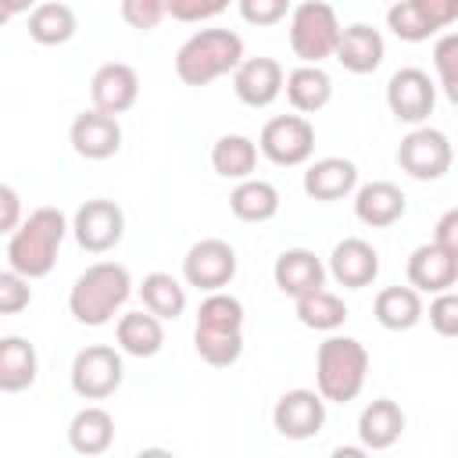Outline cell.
Wrapping results in <instances>:
<instances>
[{"label": "cell", "mask_w": 458, "mask_h": 458, "mask_svg": "<svg viewBox=\"0 0 458 458\" xmlns=\"http://www.w3.org/2000/svg\"><path fill=\"white\" fill-rule=\"evenodd\" d=\"M458 279V258L451 250H444L437 240L422 243L411 250L408 258V283L419 290V293H444L451 290Z\"/></svg>", "instance_id": "obj_19"}, {"label": "cell", "mask_w": 458, "mask_h": 458, "mask_svg": "<svg viewBox=\"0 0 458 458\" xmlns=\"http://www.w3.org/2000/svg\"><path fill=\"white\" fill-rule=\"evenodd\" d=\"M258 147L272 165H283V168L304 165L315 154V125L304 114H276L265 122Z\"/></svg>", "instance_id": "obj_8"}, {"label": "cell", "mask_w": 458, "mask_h": 458, "mask_svg": "<svg viewBox=\"0 0 458 458\" xmlns=\"http://www.w3.org/2000/svg\"><path fill=\"white\" fill-rule=\"evenodd\" d=\"M404 433V411L390 397H376L358 415V440L365 451H386Z\"/></svg>", "instance_id": "obj_21"}, {"label": "cell", "mask_w": 458, "mask_h": 458, "mask_svg": "<svg viewBox=\"0 0 458 458\" xmlns=\"http://www.w3.org/2000/svg\"><path fill=\"white\" fill-rule=\"evenodd\" d=\"M372 311H376V322H379L383 329H394V333L411 329V326L426 315L422 297H419V290H415L411 283H408V286H386V290H379Z\"/></svg>", "instance_id": "obj_28"}, {"label": "cell", "mask_w": 458, "mask_h": 458, "mask_svg": "<svg viewBox=\"0 0 458 458\" xmlns=\"http://www.w3.org/2000/svg\"><path fill=\"white\" fill-rule=\"evenodd\" d=\"M283 89H286V100L293 104V111H301V114H315L333 100V79L318 64H297L286 75Z\"/></svg>", "instance_id": "obj_27"}, {"label": "cell", "mask_w": 458, "mask_h": 458, "mask_svg": "<svg viewBox=\"0 0 458 458\" xmlns=\"http://www.w3.org/2000/svg\"><path fill=\"white\" fill-rule=\"evenodd\" d=\"M433 240H437L444 250H451V254L458 258V208H451V211H444V215L437 218Z\"/></svg>", "instance_id": "obj_43"}, {"label": "cell", "mask_w": 458, "mask_h": 458, "mask_svg": "<svg viewBox=\"0 0 458 458\" xmlns=\"http://www.w3.org/2000/svg\"><path fill=\"white\" fill-rule=\"evenodd\" d=\"M75 29H79L75 11L61 0H47V4H36L29 11V36L39 47H61L75 36Z\"/></svg>", "instance_id": "obj_29"}, {"label": "cell", "mask_w": 458, "mask_h": 458, "mask_svg": "<svg viewBox=\"0 0 458 458\" xmlns=\"http://www.w3.org/2000/svg\"><path fill=\"white\" fill-rule=\"evenodd\" d=\"M458 21V0H394L386 25L404 43H422L433 32Z\"/></svg>", "instance_id": "obj_9"}, {"label": "cell", "mask_w": 458, "mask_h": 458, "mask_svg": "<svg viewBox=\"0 0 458 458\" xmlns=\"http://www.w3.org/2000/svg\"><path fill=\"white\" fill-rule=\"evenodd\" d=\"M236 7H240V18L258 29L279 25L290 14V0H236Z\"/></svg>", "instance_id": "obj_39"}, {"label": "cell", "mask_w": 458, "mask_h": 458, "mask_svg": "<svg viewBox=\"0 0 458 458\" xmlns=\"http://www.w3.org/2000/svg\"><path fill=\"white\" fill-rule=\"evenodd\" d=\"M429 326L440 333V336H458V293L444 290L429 301Z\"/></svg>", "instance_id": "obj_41"}, {"label": "cell", "mask_w": 458, "mask_h": 458, "mask_svg": "<svg viewBox=\"0 0 458 458\" xmlns=\"http://www.w3.org/2000/svg\"><path fill=\"white\" fill-rule=\"evenodd\" d=\"M243 61V39L233 29H200L175 50V75L186 86H208L233 75Z\"/></svg>", "instance_id": "obj_3"}, {"label": "cell", "mask_w": 458, "mask_h": 458, "mask_svg": "<svg viewBox=\"0 0 458 458\" xmlns=\"http://www.w3.org/2000/svg\"><path fill=\"white\" fill-rule=\"evenodd\" d=\"M168 14V0H122V18L125 25L150 32L161 25V18Z\"/></svg>", "instance_id": "obj_38"}, {"label": "cell", "mask_w": 458, "mask_h": 458, "mask_svg": "<svg viewBox=\"0 0 458 458\" xmlns=\"http://www.w3.org/2000/svg\"><path fill=\"white\" fill-rule=\"evenodd\" d=\"M0 7H4V18L11 21V18H18V14L32 11V7H36V0H0Z\"/></svg>", "instance_id": "obj_44"}, {"label": "cell", "mask_w": 458, "mask_h": 458, "mask_svg": "<svg viewBox=\"0 0 458 458\" xmlns=\"http://www.w3.org/2000/svg\"><path fill=\"white\" fill-rule=\"evenodd\" d=\"M433 68L440 79V89L447 93V100L458 107V32H444L433 43Z\"/></svg>", "instance_id": "obj_36"}, {"label": "cell", "mask_w": 458, "mask_h": 458, "mask_svg": "<svg viewBox=\"0 0 458 458\" xmlns=\"http://www.w3.org/2000/svg\"><path fill=\"white\" fill-rule=\"evenodd\" d=\"M329 276L340 286H347V290L369 286L379 276V254H376V247L369 240H361V236L340 240L333 247V254H329Z\"/></svg>", "instance_id": "obj_17"}, {"label": "cell", "mask_w": 458, "mask_h": 458, "mask_svg": "<svg viewBox=\"0 0 458 458\" xmlns=\"http://www.w3.org/2000/svg\"><path fill=\"white\" fill-rule=\"evenodd\" d=\"M437 86L422 68H397L386 82V107L404 125H422L433 114Z\"/></svg>", "instance_id": "obj_12"}, {"label": "cell", "mask_w": 458, "mask_h": 458, "mask_svg": "<svg viewBox=\"0 0 458 458\" xmlns=\"http://www.w3.org/2000/svg\"><path fill=\"white\" fill-rule=\"evenodd\" d=\"M193 347L197 354L215 365V369H225V365H236L240 354H243V333H208V329H193Z\"/></svg>", "instance_id": "obj_35"}, {"label": "cell", "mask_w": 458, "mask_h": 458, "mask_svg": "<svg viewBox=\"0 0 458 458\" xmlns=\"http://www.w3.org/2000/svg\"><path fill=\"white\" fill-rule=\"evenodd\" d=\"M21 222H25V218H21V197H18V190H14L11 182H4V186H0V233L11 236Z\"/></svg>", "instance_id": "obj_42"}, {"label": "cell", "mask_w": 458, "mask_h": 458, "mask_svg": "<svg viewBox=\"0 0 458 458\" xmlns=\"http://www.w3.org/2000/svg\"><path fill=\"white\" fill-rule=\"evenodd\" d=\"M72 150L86 161H107L122 150V125L118 114H107L100 107H89L82 114H75L72 129H68Z\"/></svg>", "instance_id": "obj_14"}, {"label": "cell", "mask_w": 458, "mask_h": 458, "mask_svg": "<svg viewBox=\"0 0 458 458\" xmlns=\"http://www.w3.org/2000/svg\"><path fill=\"white\" fill-rule=\"evenodd\" d=\"M340 18L322 0H304L290 11V50L304 64H318L336 54L340 43Z\"/></svg>", "instance_id": "obj_5"}, {"label": "cell", "mask_w": 458, "mask_h": 458, "mask_svg": "<svg viewBox=\"0 0 458 458\" xmlns=\"http://www.w3.org/2000/svg\"><path fill=\"white\" fill-rule=\"evenodd\" d=\"M132 293V276L118 261H93L68 293V311L82 326H107L114 311L129 301Z\"/></svg>", "instance_id": "obj_2"}, {"label": "cell", "mask_w": 458, "mask_h": 458, "mask_svg": "<svg viewBox=\"0 0 458 458\" xmlns=\"http://www.w3.org/2000/svg\"><path fill=\"white\" fill-rule=\"evenodd\" d=\"M68 236V218L61 208H36L7 236V265L29 279H43L57 265V250Z\"/></svg>", "instance_id": "obj_1"}, {"label": "cell", "mask_w": 458, "mask_h": 458, "mask_svg": "<svg viewBox=\"0 0 458 458\" xmlns=\"http://www.w3.org/2000/svg\"><path fill=\"white\" fill-rule=\"evenodd\" d=\"M369 376V351L361 340L354 336H329L318 344L315 354V390L333 401V404H347L361 394Z\"/></svg>", "instance_id": "obj_4"}, {"label": "cell", "mask_w": 458, "mask_h": 458, "mask_svg": "<svg viewBox=\"0 0 458 458\" xmlns=\"http://www.w3.org/2000/svg\"><path fill=\"white\" fill-rule=\"evenodd\" d=\"M72 390L82 397V401H104L111 397L122 379H125V365H122V354L107 344H89L75 354L72 361Z\"/></svg>", "instance_id": "obj_6"}, {"label": "cell", "mask_w": 458, "mask_h": 458, "mask_svg": "<svg viewBox=\"0 0 458 458\" xmlns=\"http://www.w3.org/2000/svg\"><path fill=\"white\" fill-rule=\"evenodd\" d=\"M72 233H75V243L89 254H104L111 247L122 243L125 236V211L107 200V197H93L86 204H79L75 218H72Z\"/></svg>", "instance_id": "obj_10"}, {"label": "cell", "mask_w": 458, "mask_h": 458, "mask_svg": "<svg viewBox=\"0 0 458 458\" xmlns=\"http://www.w3.org/2000/svg\"><path fill=\"white\" fill-rule=\"evenodd\" d=\"M358 186V165L347 157H318L315 165H308L304 172V193L311 200H340L347 193H354Z\"/></svg>", "instance_id": "obj_23"}, {"label": "cell", "mask_w": 458, "mask_h": 458, "mask_svg": "<svg viewBox=\"0 0 458 458\" xmlns=\"http://www.w3.org/2000/svg\"><path fill=\"white\" fill-rule=\"evenodd\" d=\"M140 297H143V308H150L157 318H179L186 311V290L175 276L168 272H150L143 276L140 283Z\"/></svg>", "instance_id": "obj_33"}, {"label": "cell", "mask_w": 458, "mask_h": 458, "mask_svg": "<svg viewBox=\"0 0 458 458\" xmlns=\"http://www.w3.org/2000/svg\"><path fill=\"white\" fill-rule=\"evenodd\" d=\"M39 376V354L25 336H4L0 340V390L21 394Z\"/></svg>", "instance_id": "obj_26"}, {"label": "cell", "mask_w": 458, "mask_h": 458, "mask_svg": "<svg viewBox=\"0 0 458 458\" xmlns=\"http://www.w3.org/2000/svg\"><path fill=\"white\" fill-rule=\"evenodd\" d=\"M404 208H408V200H404L401 186H394L386 179L365 182L354 193V215H358V222H365L372 229H386V225L401 222L404 218Z\"/></svg>", "instance_id": "obj_22"}, {"label": "cell", "mask_w": 458, "mask_h": 458, "mask_svg": "<svg viewBox=\"0 0 458 458\" xmlns=\"http://www.w3.org/2000/svg\"><path fill=\"white\" fill-rule=\"evenodd\" d=\"M32 301V286H29V276L14 272L11 265L0 272V315H18L21 308H29Z\"/></svg>", "instance_id": "obj_37"}, {"label": "cell", "mask_w": 458, "mask_h": 458, "mask_svg": "<svg viewBox=\"0 0 458 458\" xmlns=\"http://www.w3.org/2000/svg\"><path fill=\"white\" fill-rule=\"evenodd\" d=\"M68 444H72V451H79L86 458L104 454L114 444V419H111V411L100 408V404L79 408L72 415V422H68Z\"/></svg>", "instance_id": "obj_24"}, {"label": "cell", "mask_w": 458, "mask_h": 458, "mask_svg": "<svg viewBox=\"0 0 458 458\" xmlns=\"http://www.w3.org/2000/svg\"><path fill=\"white\" fill-rule=\"evenodd\" d=\"M361 451H365V447H336L333 454H336V458H358Z\"/></svg>", "instance_id": "obj_45"}, {"label": "cell", "mask_w": 458, "mask_h": 458, "mask_svg": "<svg viewBox=\"0 0 458 458\" xmlns=\"http://www.w3.org/2000/svg\"><path fill=\"white\" fill-rule=\"evenodd\" d=\"M89 97H93V107L107 111V114H125L136 97H140V75L132 64L125 61H107L93 72L89 79Z\"/></svg>", "instance_id": "obj_15"}, {"label": "cell", "mask_w": 458, "mask_h": 458, "mask_svg": "<svg viewBox=\"0 0 458 458\" xmlns=\"http://www.w3.org/2000/svg\"><path fill=\"white\" fill-rule=\"evenodd\" d=\"M454 161V147L451 140L440 132V129H429V125H415L401 147H397V165L404 175L419 179V182H433L440 175H447Z\"/></svg>", "instance_id": "obj_7"}, {"label": "cell", "mask_w": 458, "mask_h": 458, "mask_svg": "<svg viewBox=\"0 0 458 458\" xmlns=\"http://www.w3.org/2000/svg\"><path fill=\"white\" fill-rule=\"evenodd\" d=\"M236 265H240L236 261V250L225 240L208 236V240H197L186 250V258H182V279L190 286L204 290V293H215V290H222V286L233 283Z\"/></svg>", "instance_id": "obj_11"}, {"label": "cell", "mask_w": 458, "mask_h": 458, "mask_svg": "<svg viewBox=\"0 0 458 458\" xmlns=\"http://www.w3.org/2000/svg\"><path fill=\"white\" fill-rule=\"evenodd\" d=\"M326 265L318 261V254L315 250H308V247H290V250H283L279 258H276V265H272V279H276V286L286 293V297H304V293H311V290H318V286H326Z\"/></svg>", "instance_id": "obj_18"}, {"label": "cell", "mask_w": 458, "mask_h": 458, "mask_svg": "<svg viewBox=\"0 0 458 458\" xmlns=\"http://www.w3.org/2000/svg\"><path fill=\"white\" fill-rule=\"evenodd\" d=\"M293 315H297V322H301V326H308V329L333 333V329H340V326H344V318H347V304H344L336 293H329L326 286H318V290H311V293L297 297Z\"/></svg>", "instance_id": "obj_32"}, {"label": "cell", "mask_w": 458, "mask_h": 458, "mask_svg": "<svg viewBox=\"0 0 458 458\" xmlns=\"http://www.w3.org/2000/svg\"><path fill=\"white\" fill-rule=\"evenodd\" d=\"M286 86L283 64L276 57H243L233 72V89L247 107H268Z\"/></svg>", "instance_id": "obj_16"}, {"label": "cell", "mask_w": 458, "mask_h": 458, "mask_svg": "<svg viewBox=\"0 0 458 458\" xmlns=\"http://www.w3.org/2000/svg\"><path fill=\"white\" fill-rule=\"evenodd\" d=\"M258 143L250 136H240V132H225L215 140L211 147V168L222 175V179H250L254 165H258Z\"/></svg>", "instance_id": "obj_30"}, {"label": "cell", "mask_w": 458, "mask_h": 458, "mask_svg": "<svg viewBox=\"0 0 458 458\" xmlns=\"http://www.w3.org/2000/svg\"><path fill=\"white\" fill-rule=\"evenodd\" d=\"M233 0H168V18L175 21H208V18H218Z\"/></svg>", "instance_id": "obj_40"}, {"label": "cell", "mask_w": 458, "mask_h": 458, "mask_svg": "<svg viewBox=\"0 0 458 458\" xmlns=\"http://www.w3.org/2000/svg\"><path fill=\"white\" fill-rule=\"evenodd\" d=\"M229 208L240 222H268L279 211V190L265 179H240L229 193Z\"/></svg>", "instance_id": "obj_31"}, {"label": "cell", "mask_w": 458, "mask_h": 458, "mask_svg": "<svg viewBox=\"0 0 458 458\" xmlns=\"http://www.w3.org/2000/svg\"><path fill=\"white\" fill-rule=\"evenodd\" d=\"M161 322H165V318H157L150 308L129 311V315L118 318L114 340H118V347H122L125 354H132V358H154V354L165 347V326H161Z\"/></svg>", "instance_id": "obj_25"}, {"label": "cell", "mask_w": 458, "mask_h": 458, "mask_svg": "<svg viewBox=\"0 0 458 458\" xmlns=\"http://www.w3.org/2000/svg\"><path fill=\"white\" fill-rule=\"evenodd\" d=\"M197 329L208 333H243V304L233 293H208L197 308Z\"/></svg>", "instance_id": "obj_34"}, {"label": "cell", "mask_w": 458, "mask_h": 458, "mask_svg": "<svg viewBox=\"0 0 458 458\" xmlns=\"http://www.w3.org/2000/svg\"><path fill=\"white\" fill-rule=\"evenodd\" d=\"M347 72L354 75H369L383 64L386 57V43H383V32L365 25V21H354L340 32V43H336V54H333Z\"/></svg>", "instance_id": "obj_20"}, {"label": "cell", "mask_w": 458, "mask_h": 458, "mask_svg": "<svg viewBox=\"0 0 458 458\" xmlns=\"http://www.w3.org/2000/svg\"><path fill=\"white\" fill-rule=\"evenodd\" d=\"M272 426L286 440H308L326 426V397L318 390H286L272 408Z\"/></svg>", "instance_id": "obj_13"}]
</instances>
